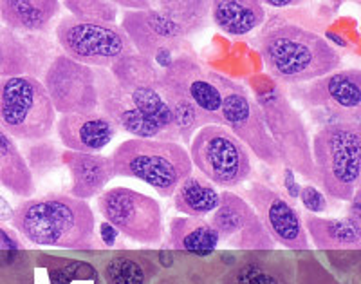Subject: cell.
<instances>
[{
    "label": "cell",
    "instance_id": "5b68a950",
    "mask_svg": "<svg viewBox=\"0 0 361 284\" xmlns=\"http://www.w3.org/2000/svg\"><path fill=\"white\" fill-rule=\"evenodd\" d=\"M316 183L338 201H350L361 176V125L336 122L318 129L311 140Z\"/></svg>",
    "mask_w": 361,
    "mask_h": 284
},
{
    "label": "cell",
    "instance_id": "4fadbf2b",
    "mask_svg": "<svg viewBox=\"0 0 361 284\" xmlns=\"http://www.w3.org/2000/svg\"><path fill=\"white\" fill-rule=\"evenodd\" d=\"M293 87L291 98L298 100L311 112H324L331 122L361 119V71L336 69L311 82Z\"/></svg>",
    "mask_w": 361,
    "mask_h": 284
},
{
    "label": "cell",
    "instance_id": "6da1fadb",
    "mask_svg": "<svg viewBox=\"0 0 361 284\" xmlns=\"http://www.w3.org/2000/svg\"><path fill=\"white\" fill-rule=\"evenodd\" d=\"M257 38L267 73L282 85H298L340 69L341 54L304 18L276 13Z\"/></svg>",
    "mask_w": 361,
    "mask_h": 284
},
{
    "label": "cell",
    "instance_id": "d6986e66",
    "mask_svg": "<svg viewBox=\"0 0 361 284\" xmlns=\"http://www.w3.org/2000/svg\"><path fill=\"white\" fill-rule=\"evenodd\" d=\"M54 127L63 147L76 153H99L118 134L116 125L102 111L60 114Z\"/></svg>",
    "mask_w": 361,
    "mask_h": 284
},
{
    "label": "cell",
    "instance_id": "2e32d148",
    "mask_svg": "<svg viewBox=\"0 0 361 284\" xmlns=\"http://www.w3.org/2000/svg\"><path fill=\"white\" fill-rule=\"evenodd\" d=\"M209 223L219 239L237 250H271L275 247L253 206L230 190L221 192V201L212 212Z\"/></svg>",
    "mask_w": 361,
    "mask_h": 284
},
{
    "label": "cell",
    "instance_id": "83f0119b",
    "mask_svg": "<svg viewBox=\"0 0 361 284\" xmlns=\"http://www.w3.org/2000/svg\"><path fill=\"white\" fill-rule=\"evenodd\" d=\"M152 8L193 35L208 25L212 0H152Z\"/></svg>",
    "mask_w": 361,
    "mask_h": 284
},
{
    "label": "cell",
    "instance_id": "1f68e13d",
    "mask_svg": "<svg viewBox=\"0 0 361 284\" xmlns=\"http://www.w3.org/2000/svg\"><path fill=\"white\" fill-rule=\"evenodd\" d=\"M300 199H302V205L307 208L309 212H314V214H322L329 208L327 199L322 194V190H318L312 185H305L304 189H300Z\"/></svg>",
    "mask_w": 361,
    "mask_h": 284
},
{
    "label": "cell",
    "instance_id": "7c38bea8",
    "mask_svg": "<svg viewBox=\"0 0 361 284\" xmlns=\"http://www.w3.org/2000/svg\"><path fill=\"white\" fill-rule=\"evenodd\" d=\"M109 71L135 107L156 122L169 140L179 141L169 103L161 95L159 67L154 64V60L132 51L118 58Z\"/></svg>",
    "mask_w": 361,
    "mask_h": 284
},
{
    "label": "cell",
    "instance_id": "ba28073f",
    "mask_svg": "<svg viewBox=\"0 0 361 284\" xmlns=\"http://www.w3.org/2000/svg\"><path fill=\"white\" fill-rule=\"evenodd\" d=\"M257 103L262 111L271 140L275 143L280 163L309 182H316L311 138L304 116L293 105L283 87L275 85L267 93H259Z\"/></svg>",
    "mask_w": 361,
    "mask_h": 284
},
{
    "label": "cell",
    "instance_id": "8992f818",
    "mask_svg": "<svg viewBox=\"0 0 361 284\" xmlns=\"http://www.w3.org/2000/svg\"><path fill=\"white\" fill-rule=\"evenodd\" d=\"M56 124L44 83L35 76H2L0 78V129L13 140H47Z\"/></svg>",
    "mask_w": 361,
    "mask_h": 284
},
{
    "label": "cell",
    "instance_id": "7402d4cb",
    "mask_svg": "<svg viewBox=\"0 0 361 284\" xmlns=\"http://www.w3.org/2000/svg\"><path fill=\"white\" fill-rule=\"evenodd\" d=\"M62 9L60 0H0V20L20 33H42Z\"/></svg>",
    "mask_w": 361,
    "mask_h": 284
},
{
    "label": "cell",
    "instance_id": "4dcf8cb0",
    "mask_svg": "<svg viewBox=\"0 0 361 284\" xmlns=\"http://www.w3.org/2000/svg\"><path fill=\"white\" fill-rule=\"evenodd\" d=\"M56 150H54V145L44 143V140H38V143H31L27 147V165L31 169V172L42 169V165L54 167L56 163Z\"/></svg>",
    "mask_w": 361,
    "mask_h": 284
},
{
    "label": "cell",
    "instance_id": "5bb4252c",
    "mask_svg": "<svg viewBox=\"0 0 361 284\" xmlns=\"http://www.w3.org/2000/svg\"><path fill=\"white\" fill-rule=\"evenodd\" d=\"M119 28L130 40L135 53L154 60L159 69H164L179 53L186 51V31L164 17L157 9H127Z\"/></svg>",
    "mask_w": 361,
    "mask_h": 284
},
{
    "label": "cell",
    "instance_id": "8fae6325",
    "mask_svg": "<svg viewBox=\"0 0 361 284\" xmlns=\"http://www.w3.org/2000/svg\"><path fill=\"white\" fill-rule=\"evenodd\" d=\"M98 211L112 227L141 244H159L163 212L154 198L128 187H114L98 196Z\"/></svg>",
    "mask_w": 361,
    "mask_h": 284
},
{
    "label": "cell",
    "instance_id": "836d02e7",
    "mask_svg": "<svg viewBox=\"0 0 361 284\" xmlns=\"http://www.w3.org/2000/svg\"><path fill=\"white\" fill-rule=\"evenodd\" d=\"M118 8L123 9H150L152 0H111Z\"/></svg>",
    "mask_w": 361,
    "mask_h": 284
},
{
    "label": "cell",
    "instance_id": "cb8c5ba5",
    "mask_svg": "<svg viewBox=\"0 0 361 284\" xmlns=\"http://www.w3.org/2000/svg\"><path fill=\"white\" fill-rule=\"evenodd\" d=\"M305 232L311 235L312 243L320 250H360L361 227L353 218L333 219L305 215Z\"/></svg>",
    "mask_w": 361,
    "mask_h": 284
},
{
    "label": "cell",
    "instance_id": "d590c367",
    "mask_svg": "<svg viewBox=\"0 0 361 284\" xmlns=\"http://www.w3.org/2000/svg\"><path fill=\"white\" fill-rule=\"evenodd\" d=\"M283 183H286V189H288L289 196H291V198H298L300 189H302V187L295 182L293 170L288 169V167H286V172H283Z\"/></svg>",
    "mask_w": 361,
    "mask_h": 284
},
{
    "label": "cell",
    "instance_id": "8d00e7d4",
    "mask_svg": "<svg viewBox=\"0 0 361 284\" xmlns=\"http://www.w3.org/2000/svg\"><path fill=\"white\" fill-rule=\"evenodd\" d=\"M99 232H102V239L105 241V244L112 247L116 243V237H118V230L112 227L111 223H102V227H99Z\"/></svg>",
    "mask_w": 361,
    "mask_h": 284
},
{
    "label": "cell",
    "instance_id": "4316f807",
    "mask_svg": "<svg viewBox=\"0 0 361 284\" xmlns=\"http://www.w3.org/2000/svg\"><path fill=\"white\" fill-rule=\"evenodd\" d=\"M219 234L212 223L202 218H176L170 223V244L192 254H209L219 244Z\"/></svg>",
    "mask_w": 361,
    "mask_h": 284
},
{
    "label": "cell",
    "instance_id": "277c9868",
    "mask_svg": "<svg viewBox=\"0 0 361 284\" xmlns=\"http://www.w3.org/2000/svg\"><path fill=\"white\" fill-rule=\"evenodd\" d=\"M114 174L140 179L159 196L170 198L183 179L193 172L188 148L179 141L130 138L111 154Z\"/></svg>",
    "mask_w": 361,
    "mask_h": 284
},
{
    "label": "cell",
    "instance_id": "f1b7e54d",
    "mask_svg": "<svg viewBox=\"0 0 361 284\" xmlns=\"http://www.w3.org/2000/svg\"><path fill=\"white\" fill-rule=\"evenodd\" d=\"M71 17L78 20L92 22H116L118 6L111 0H62Z\"/></svg>",
    "mask_w": 361,
    "mask_h": 284
},
{
    "label": "cell",
    "instance_id": "3957f363",
    "mask_svg": "<svg viewBox=\"0 0 361 284\" xmlns=\"http://www.w3.org/2000/svg\"><path fill=\"white\" fill-rule=\"evenodd\" d=\"M13 227L38 247L89 250L94 247V214L85 199L66 194L27 198L13 211Z\"/></svg>",
    "mask_w": 361,
    "mask_h": 284
},
{
    "label": "cell",
    "instance_id": "30bf717a",
    "mask_svg": "<svg viewBox=\"0 0 361 284\" xmlns=\"http://www.w3.org/2000/svg\"><path fill=\"white\" fill-rule=\"evenodd\" d=\"M214 80L222 95V125L230 129L246 145L247 150L266 165H279V154L257 100L250 95L243 83L217 73H214Z\"/></svg>",
    "mask_w": 361,
    "mask_h": 284
},
{
    "label": "cell",
    "instance_id": "9c48e42d",
    "mask_svg": "<svg viewBox=\"0 0 361 284\" xmlns=\"http://www.w3.org/2000/svg\"><path fill=\"white\" fill-rule=\"evenodd\" d=\"M56 40L63 54L89 67L109 69L118 58L134 51L116 22L78 20L71 15L58 22Z\"/></svg>",
    "mask_w": 361,
    "mask_h": 284
},
{
    "label": "cell",
    "instance_id": "e0dca14e",
    "mask_svg": "<svg viewBox=\"0 0 361 284\" xmlns=\"http://www.w3.org/2000/svg\"><path fill=\"white\" fill-rule=\"evenodd\" d=\"M246 201L255 208L264 228L275 243L289 250H307L309 237L295 206L264 183H251Z\"/></svg>",
    "mask_w": 361,
    "mask_h": 284
},
{
    "label": "cell",
    "instance_id": "f35d334b",
    "mask_svg": "<svg viewBox=\"0 0 361 284\" xmlns=\"http://www.w3.org/2000/svg\"><path fill=\"white\" fill-rule=\"evenodd\" d=\"M251 284H276V283L267 276H255L253 280H251Z\"/></svg>",
    "mask_w": 361,
    "mask_h": 284
},
{
    "label": "cell",
    "instance_id": "9a60e30c",
    "mask_svg": "<svg viewBox=\"0 0 361 284\" xmlns=\"http://www.w3.org/2000/svg\"><path fill=\"white\" fill-rule=\"evenodd\" d=\"M44 87L56 114L98 111L94 67L80 64L67 54H54L44 73Z\"/></svg>",
    "mask_w": 361,
    "mask_h": 284
},
{
    "label": "cell",
    "instance_id": "f546056e",
    "mask_svg": "<svg viewBox=\"0 0 361 284\" xmlns=\"http://www.w3.org/2000/svg\"><path fill=\"white\" fill-rule=\"evenodd\" d=\"M107 273L112 283L116 284H143L145 273L140 264L127 257H116L111 261Z\"/></svg>",
    "mask_w": 361,
    "mask_h": 284
},
{
    "label": "cell",
    "instance_id": "44dd1931",
    "mask_svg": "<svg viewBox=\"0 0 361 284\" xmlns=\"http://www.w3.org/2000/svg\"><path fill=\"white\" fill-rule=\"evenodd\" d=\"M45 51L38 38L22 37L20 31L0 28V78L2 76H35L45 73Z\"/></svg>",
    "mask_w": 361,
    "mask_h": 284
},
{
    "label": "cell",
    "instance_id": "52a82bcc",
    "mask_svg": "<svg viewBox=\"0 0 361 284\" xmlns=\"http://www.w3.org/2000/svg\"><path fill=\"white\" fill-rule=\"evenodd\" d=\"M188 154L192 165L221 189L243 185L253 170L247 147L224 125L208 124L197 129L190 140Z\"/></svg>",
    "mask_w": 361,
    "mask_h": 284
},
{
    "label": "cell",
    "instance_id": "ac0fdd59",
    "mask_svg": "<svg viewBox=\"0 0 361 284\" xmlns=\"http://www.w3.org/2000/svg\"><path fill=\"white\" fill-rule=\"evenodd\" d=\"M96 85H98L99 107L103 114L111 118L118 131H123L134 138H157L169 140L163 129L135 107L127 93L118 85L111 71L94 67Z\"/></svg>",
    "mask_w": 361,
    "mask_h": 284
},
{
    "label": "cell",
    "instance_id": "7a4b0ae2",
    "mask_svg": "<svg viewBox=\"0 0 361 284\" xmlns=\"http://www.w3.org/2000/svg\"><path fill=\"white\" fill-rule=\"evenodd\" d=\"M159 89L173 116L179 143L188 145L202 125H222V95L214 71L206 69L190 51L179 53L159 69Z\"/></svg>",
    "mask_w": 361,
    "mask_h": 284
},
{
    "label": "cell",
    "instance_id": "ffe728a7",
    "mask_svg": "<svg viewBox=\"0 0 361 284\" xmlns=\"http://www.w3.org/2000/svg\"><path fill=\"white\" fill-rule=\"evenodd\" d=\"M63 165L71 174V196L78 199L96 198L116 177L111 156L98 153H76L63 150Z\"/></svg>",
    "mask_w": 361,
    "mask_h": 284
},
{
    "label": "cell",
    "instance_id": "e575fe53",
    "mask_svg": "<svg viewBox=\"0 0 361 284\" xmlns=\"http://www.w3.org/2000/svg\"><path fill=\"white\" fill-rule=\"evenodd\" d=\"M264 6H271V8L275 9H291V8H298L307 0H260Z\"/></svg>",
    "mask_w": 361,
    "mask_h": 284
},
{
    "label": "cell",
    "instance_id": "d4e9b609",
    "mask_svg": "<svg viewBox=\"0 0 361 284\" xmlns=\"http://www.w3.org/2000/svg\"><path fill=\"white\" fill-rule=\"evenodd\" d=\"M0 187L18 198H31L37 190L35 176L29 169L17 141L0 129Z\"/></svg>",
    "mask_w": 361,
    "mask_h": 284
},
{
    "label": "cell",
    "instance_id": "603a6c76",
    "mask_svg": "<svg viewBox=\"0 0 361 284\" xmlns=\"http://www.w3.org/2000/svg\"><path fill=\"white\" fill-rule=\"evenodd\" d=\"M209 17L222 33L246 37L266 22V8L260 0H212Z\"/></svg>",
    "mask_w": 361,
    "mask_h": 284
},
{
    "label": "cell",
    "instance_id": "d6a6232c",
    "mask_svg": "<svg viewBox=\"0 0 361 284\" xmlns=\"http://www.w3.org/2000/svg\"><path fill=\"white\" fill-rule=\"evenodd\" d=\"M20 248V243H18V239L11 234L9 230L0 227V252H13Z\"/></svg>",
    "mask_w": 361,
    "mask_h": 284
},
{
    "label": "cell",
    "instance_id": "74e56055",
    "mask_svg": "<svg viewBox=\"0 0 361 284\" xmlns=\"http://www.w3.org/2000/svg\"><path fill=\"white\" fill-rule=\"evenodd\" d=\"M13 218V208L9 203L0 196V221H11Z\"/></svg>",
    "mask_w": 361,
    "mask_h": 284
},
{
    "label": "cell",
    "instance_id": "484cf974",
    "mask_svg": "<svg viewBox=\"0 0 361 284\" xmlns=\"http://www.w3.org/2000/svg\"><path fill=\"white\" fill-rule=\"evenodd\" d=\"M219 201H221V192L202 174L195 176L192 172L179 183L173 192V203L177 211L192 218H204L212 214L219 206Z\"/></svg>",
    "mask_w": 361,
    "mask_h": 284
}]
</instances>
